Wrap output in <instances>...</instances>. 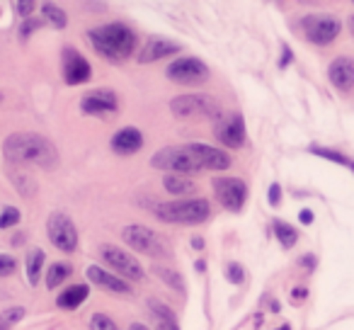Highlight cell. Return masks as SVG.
Here are the masks:
<instances>
[{
    "mask_svg": "<svg viewBox=\"0 0 354 330\" xmlns=\"http://www.w3.org/2000/svg\"><path fill=\"white\" fill-rule=\"evenodd\" d=\"M170 112L180 119H218L221 107L212 95L204 93H189L177 95L170 100Z\"/></svg>",
    "mask_w": 354,
    "mask_h": 330,
    "instance_id": "6",
    "label": "cell"
},
{
    "mask_svg": "<svg viewBox=\"0 0 354 330\" xmlns=\"http://www.w3.org/2000/svg\"><path fill=\"white\" fill-rule=\"evenodd\" d=\"M328 78H330V83L337 90H342V93L352 90L354 88V61L347 59V56L335 59L328 68Z\"/></svg>",
    "mask_w": 354,
    "mask_h": 330,
    "instance_id": "17",
    "label": "cell"
},
{
    "mask_svg": "<svg viewBox=\"0 0 354 330\" xmlns=\"http://www.w3.org/2000/svg\"><path fill=\"white\" fill-rule=\"evenodd\" d=\"M85 277H88V282L97 284L100 289H104V291H112V294H131V284H127L122 277H117L114 272L104 270V267H100V265H90L88 270H85Z\"/></svg>",
    "mask_w": 354,
    "mask_h": 330,
    "instance_id": "15",
    "label": "cell"
},
{
    "mask_svg": "<svg viewBox=\"0 0 354 330\" xmlns=\"http://www.w3.org/2000/svg\"><path fill=\"white\" fill-rule=\"evenodd\" d=\"M347 25H349V30H352V35H354V15H352V17H349V20H347Z\"/></svg>",
    "mask_w": 354,
    "mask_h": 330,
    "instance_id": "44",
    "label": "cell"
},
{
    "mask_svg": "<svg viewBox=\"0 0 354 330\" xmlns=\"http://www.w3.org/2000/svg\"><path fill=\"white\" fill-rule=\"evenodd\" d=\"M281 51H284V54H281L279 66H281V68H286V66H289V61H291V49H289V46H281Z\"/></svg>",
    "mask_w": 354,
    "mask_h": 330,
    "instance_id": "38",
    "label": "cell"
},
{
    "mask_svg": "<svg viewBox=\"0 0 354 330\" xmlns=\"http://www.w3.org/2000/svg\"><path fill=\"white\" fill-rule=\"evenodd\" d=\"M153 217L162 223H177V226H199L212 217V204L207 199H175V202L158 204Z\"/></svg>",
    "mask_w": 354,
    "mask_h": 330,
    "instance_id": "4",
    "label": "cell"
},
{
    "mask_svg": "<svg viewBox=\"0 0 354 330\" xmlns=\"http://www.w3.org/2000/svg\"><path fill=\"white\" fill-rule=\"evenodd\" d=\"M192 248H194V250H202V248H204L202 238H192Z\"/></svg>",
    "mask_w": 354,
    "mask_h": 330,
    "instance_id": "41",
    "label": "cell"
},
{
    "mask_svg": "<svg viewBox=\"0 0 354 330\" xmlns=\"http://www.w3.org/2000/svg\"><path fill=\"white\" fill-rule=\"evenodd\" d=\"M279 330H291V328H289V325H281V328H279Z\"/></svg>",
    "mask_w": 354,
    "mask_h": 330,
    "instance_id": "45",
    "label": "cell"
},
{
    "mask_svg": "<svg viewBox=\"0 0 354 330\" xmlns=\"http://www.w3.org/2000/svg\"><path fill=\"white\" fill-rule=\"evenodd\" d=\"M165 75L170 83L185 85V88H199L209 80V66L202 59H194V56H180L165 68Z\"/></svg>",
    "mask_w": 354,
    "mask_h": 330,
    "instance_id": "8",
    "label": "cell"
},
{
    "mask_svg": "<svg viewBox=\"0 0 354 330\" xmlns=\"http://www.w3.org/2000/svg\"><path fill=\"white\" fill-rule=\"evenodd\" d=\"M88 39L93 49L100 56H104L112 64H122L136 51V32L131 27L122 25V22H109L102 27H93L88 32Z\"/></svg>",
    "mask_w": 354,
    "mask_h": 330,
    "instance_id": "3",
    "label": "cell"
},
{
    "mask_svg": "<svg viewBox=\"0 0 354 330\" xmlns=\"http://www.w3.org/2000/svg\"><path fill=\"white\" fill-rule=\"evenodd\" d=\"M267 199H270V204L272 207H279V202H281V187L279 185H270V192H267Z\"/></svg>",
    "mask_w": 354,
    "mask_h": 330,
    "instance_id": "35",
    "label": "cell"
},
{
    "mask_svg": "<svg viewBox=\"0 0 354 330\" xmlns=\"http://www.w3.org/2000/svg\"><path fill=\"white\" fill-rule=\"evenodd\" d=\"M214 136L216 141H221L226 148H243L245 146V119L243 114H226V117L216 119V127H214Z\"/></svg>",
    "mask_w": 354,
    "mask_h": 330,
    "instance_id": "12",
    "label": "cell"
},
{
    "mask_svg": "<svg viewBox=\"0 0 354 330\" xmlns=\"http://www.w3.org/2000/svg\"><path fill=\"white\" fill-rule=\"evenodd\" d=\"M39 27H41V22H39V20H32V17H30V20H27L25 25L20 27V39H22V42L30 39V37L35 35V32L39 30Z\"/></svg>",
    "mask_w": 354,
    "mask_h": 330,
    "instance_id": "34",
    "label": "cell"
},
{
    "mask_svg": "<svg viewBox=\"0 0 354 330\" xmlns=\"http://www.w3.org/2000/svg\"><path fill=\"white\" fill-rule=\"evenodd\" d=\"M306 294H308V291H306L304 286H301V289H294V291H291V299H294L296 304H299V301H304V299H306Z\"/></svg>",
    "mask_w": 354,
    "mask_h": 330,
    "instance_id": "39",
    "label": "cell"
},
{
    "mask_svg": "<svg viewBox=\"0 0 354 330\" xmlns=\"http://www.w3.org/2000/svg\"><path fill=\"white\" fill-rule=\"evenodd\" d=\"M41 17L49 20L54 30H64V27L68 25V17H66L64 8L54 6V3H41Z\"/></svg>",
    "mask_w": 354,
    "mask_h": 330,
    "instance_id": "24",
    "label": "cell"
},
{
    "mask_svg": "<svg viewBox=\"0 0 354 330\" xmlns=\"http://www.w3.org/2000/svg\"><path fill=\"white\" fill-rule=\"evenodd\" d=\"M88 296H90V286L88 284H71L59 294L56 306H59V309H64V311H75L85 299H88Z\"/></svg>",
    "mask_w": 354,
    "mask_h": 330,
    "instance_id": "20",
    "label": "cell"
},
{
    "mask_svg": "<svg viewBox=\"0 0 354 330\" xmlns=\"http://www.w3.org/2000/svg\"><path fill=\"white\" fill-rule=\"evenodd\" d=\"M22 318H25V309L22 306H10V309L0 311V330H12Z\"/></svg>",
    "mask_w": 354,
    "mask_h": 330,
    "instance_id": "27",
    "label": "cell"
},
{
    "mask_svg": "<svg viewBox=\"0 0 354 330\" xmlns=\"http://www.w3.org/2000/svg\"><path fill=\"white\" fill-rule=\"evenodd\" d=\"M90 330H119L117 320L107 313H95L90 318Z\"/></svg>",
    "mask_w": 354,
    "mask_h": 330,
    "instance_id": "28",
    "label": "cell"
},
{
    "mask_svg": "<svg viewBox=\"0 0 354 330\" xmlns=\"http://www.w3.org/2000/svg\"><path fill=\"white\" fill-rule=\"evenodd\" d=\"M301 30H304V37L308 42L325 46L337 39V35L342 32V25H339L337 17L328 15V12H310V15L301 17Z\"/></svg>",
    "mask_w": 354,
    "mask_h": 330,
    "instance_id": "9",
    "label": "cell"
},
{
    "mask_svg": "<svg viewBox=\"0 0 354 330\" xmlns=\"http://www.w3.org/2000/svg\"><path fill=\"white\" fill-rule=\"evenodd\" d=\"M180 51V44L170 39H162V37H151L141 49L136 51V59L138 64H153V61H160L165 56H172Z\"/></svg>",
    "mask_w": 354,
    "mask_h": 330,
    "instance_id": "16",
    "label": "cell"
},
{
    "mask_svg": "<svg viewBox=\"0 0 354 330\" xmlns=\"http://www.w3.org/2000/svg\"><path fill=\"white\" fill-rule=\"evenodd\" d=\"M100 260L109 267L117 277L129 282H141L146 277L143 267L138 265V260L129 250H124L122 246H114V243H104L100 246Z\"/></svg>",
    "mask_w": 354,
    "mask_h": 330,
    "instance_id": "7",
    "label": "cell"
},
{
    "mask_svg": "<svg viewBox=\"0 0 354 330\" xmlns=\"http://www.w3.org/2000/svg\"><path fill=\"white\" fill-rule=\"evenodd\" d=\"M3 156L12 165H37L54 170L59 165V151L46 136L35 131H15L3 143Z\"/></svg>",
    "mask_w": 354,
    "mask_h": 330,
    "instance_id": "2",
    "label": "cell"
},
{
    "mask_svg": "<svg viewBox=\"0 0 354 330\" xmlns=\"http://www.w3.org/2000/svg\"><path fill=\"white\" fill-rule=\"evenodd\" d=\"M226 279L231 282V284H243V282H245V267H243L241 262H228Z\"/></svg>",
    "mask_w": 354,
    "mask_h": 330,
    "instance_id": "31",
    "label": "cell"
},
{
    "mask_svg": "<svg viewBox=\"0 0 354 330\" xmlns=\"http://www.w3.org/2000/svg\"><path fill=\"white\" fill-rule=\"evenodd\" d=\"M15 10L20 17H25V20H30V15L37 10V3H32V0H20V3H15Z\"/></svg>",
    "mask_w": 354,
    "mask_h": 330,
    "instance_id": "33",
    "label": "cell"
},
{
    "mask_svg": "<svg viewBox=\"0 0 354 330\" xmlns=\"http://www.w3.org/2000/svg\"><path fill=\"white\" fill-rule=\"evenodd\" d=\"M299 265H304V270L306 272H313L315 270V265H318V260H315V255H304L299 260Z\"/></svg>",
    "mask_w": 354,
    "mask_h": 330,
    "instance_id": "36",
    "label": "cell"
},
{
    "mask_svg": "<svg viewBox=\"0 0 354 330\" xmlns=\"http://www.w3.org/2000/svg\"><path fill=\"white\" fill-rule=\"evenodd\" d=\"M148 309H151V313L156 315L158 320H175V313H172L170 309H167L162 301H156V299H148Z\"/></svg>",
    "mask_w": 354,
    "mask_h": 330,
    "instance_id": "30",
    "label": "cell"
},
{
    "mask_svg": "<svg viewBox=\"0 0 354 330\" xmlns=\"http://www.w3.org/2000/svg\"><path fill=\"white\" fill-rule=\"evenodd\" d=\"M0 102H3V95H0Z\"/></svg>",
    "mask_w": 354,
    "mask_h": 330,
    "instance_id": "46",
    "label": "cell"
},
{
    "mask_svg": "<svg viewBox=\"0 0 354 330\" xmlns=\"http://www.w3.org/2000/svg\"><path fill=\"white\" fill-rule=\"evenodd\" d=\"M61 73L68 85H83L93 78V68H90L88 59L80 51H75L73 46H66L61 51Z\"/></svg>",
    "mask_w": 354,
    "mask_h": 330,
    "instance_id": "13",
    "label": "cell"
},
{
    "mask_svg": "<svg viewBox=\"0 0 354 330\" xmlns=\"http://www.w3.org/2000/svg\"><path fill=\"white\" fill-rule=\"evenodd\" d=\"M272 228H274L277 241H279L284 248H291L296 241H299V233H296V228L291 226V223H286V221H274V223H272Z\"/></svg>",
    "mask_w": 354,
    "mask_h": 330,
    "instance_id": "26",
    "label": "cell"
},
{
    "mask_svg": "<svg viewBox=\"0 0 354 330\" xmlns=\"http://www.w3.org/2000/svg\"><path fill=\"white\" fill-rule=\"evenodd\" d=\"M129 330H148V328L143 323H131V325H129Z\"/></svg>",
    "mask_w": 354,
    "mask_h": 330,
    "instance_id": "42",
    "label": "cell"
},
{
    "mask_svg": "<svg viewBox=\"0 0 354 330\" xmlns=\"http://www.w3.org/2000/svg\"><path fill=\"white\" fill-rule=\"evenodd\" d=\"M15 270H17V260H15V257L6 255V253H0V279H3V277H10Z\"/></svg>",
    "mask_w": 354,
    "mask_h": 330,
    "instance_id": "32",
    "label": "cell"
},
{
    "mask_svg": "<svg viewBox=\"0 0 354 330\" xmlns=\"http://www.w3.org/2000/svg\"><path fill=\"white\" fill-rule=\"evenodd\" d=\"M162 187H165L167 194H172V197L177 199H189V194L197 192V185H194L192 178H187V175H165V180H162Z\"/></svg>",
    "mask_w": 354,
    "mask_h": 330,
    "instance_id": "19",
    "label": "cell"
},
{
    "mask_svg": "<svg viewBox=\"0 0 354 330\" xmlns=\"http://www.w3.org/2000/svg\"><path fill=\"white\" fill-rule=\"evenodd\" d=\"M299 221H301V223H310V221H313V212H308V209H304V212L299 214Z\"/></svg>",
    "mask_w": 354,
    "mask_h": 330,
    "instance_id": "40",
    "label": "cell"
},
{
    "mask_svg": "<svg viewBox=\"0 0 354 330\" xmlns=\"http://www.w3.org/2000/svg\"><path fill=\"white\" fill-rule=\"evenodd\" d=\"M122 241H124V246H129L131 250L153 257V260H170L172 257V250L165 238L158 236V233L151 231L148 226H141V223H129L122 231Z\"/></svg>",
    "mask_w": 354,
    "mask_h": 330,
    "instance_id": "5",
    "label": "cell"
},
{
    "mask_svg": "<svg viewBox=\"0 0 354 330\" xmlns=\"http://www.w3.org/2000/svg\"><path fill=\"white\" fill-rule=\"evenodd\" d=\"M44 250H39V248H35V250H30V255H27L25 260V270H27V279H30V284H39L41 279V267H44Z\"/></svg>",
    "mask_w": 354,
    "mask_h": 330,
    "instance_id": "22",
    "label": "cell"
},
{
    "mask_svg": "<svg viewBox=\"0 0 354 330\" xmlns=\"http://www.w3.org/2000/svg\"><path fill=\"white\" fill-rule=\"evenodd\" d=\"M46 236H49L51 246L59 248L61 253H75V248H78V228H75L73 219L64 212H54L49 217Z\"/></svg>",
    "mask_w": 354,
    "mask_h": 330,
    "instance_id": "10",
    "label": "cell"
},
{
    "mask_svg": "<svg viewBox=\"0 0 354 330\" xmlns=\"http://www.w3.org/2000/svg\"><path fill=\"white\" fill-rule=\"evenodd\" d=\"M151 168L167 170L172 175H194L202 170H228L231 156L223 148L209 143H185V146H165L151 156Z\"/></svg>",
    "mask_w": 354,
    "mask_h": 330,
    "instance_id": "1",
    "label": "cell"
},
{
    "mask_svg": "<svg viewBox=\"0 0 354 330\" xmlns=\"http://www.w3.org/2000/svg\"><path fill=\"white\" fill-rule=\"evenodd\" d=\"M73 275V265L71 262H51L46 270V289H59L66 279H71Z\"/></svg>",
    "mask_w": 354,
    "mask_h": 330,
    "instance_id": "21",
    "label": "cell"
},
{
    "mask_svg": "<svg viewBox=\"0 0 354 330\" xmlns=\"http://www.w3.org/2000/svg\"><path fill=\"white\" fill-rule=\"evenodd\" d=\"M270 311H274V313H279V301H270Z\"/></svg>",
    "mask_w": 354,
    "mask_h": 330,
    "instance_id": "43",
    "label": "cell"
},
{
    "mask_svg": "<svg viewBox=\"0 0 354 330\" xmlns=\"http://www.w3.org/2000/svg\"><path fill=\"white\" fill-rule=\"evenodd\" d=\"M143 146V134L136 127H124L112 136V151L119 156H131V153L141 151Z\"/></svg>",
    "mask_w": 354,
    "mask_h": 330,
    "instance_id": "18",
    "label": "cell"
},
{
    "mask_svg": "<svg viewBox=\"0 0 354 330\" xmlns=\"http://www.w3.org/2000/svg\"><path fill=\"white\" fill-rule=\"evenodd\" d=\"M310 153H313V156L325 158V161L339 163V165H344V168H347V170H352V173H354V161H352V158H347V156H344V153L333 151V148H325V146H310Z\"/></svg>",
    "mask_w": 354,
    "mask_h": 330,
    "instance_id": "25",
    "label": "cell"
},
{
    "mask_svg": "<svg viewBox=\"0 0 354 330\" xmlns=\"http://www.w3.org/2000/svg\"><path fill=\"white\" fill-rule=\"evenodd\" d=\"M212 190L216 194L218 204L228 212H241L248 199V185L241 178H216L212 183Z\"/></svg>",
    "mask_w": 354,
    "mask_h": 330,
    "instance_id": "11",
    "label": "cell"
},
{
    "mask_svg": "<svg viewBox=\"0 0 354 330\" xmlns=\"http://www.w3.org/2000/svg\"><path fill=\"white\" fill-rule=\"evenodd\" d=\"M158 330H180L177 320H158Z\"/></svg>",
    "mask_w": 354,
    "mask_h": 330,
    "instance_id": "37",
    "label": "cell"
},
{
    "mask_svg": "<svg viewBox=\"0 0 354 330\" xmlns=\"http://www.w3.org/2000/svg\"><path fill=\"white\" fill-rule=\"evenodd\" d=\"M153 275L158 277V279L162 282V284H167L170 289L175 291H185V279L183 275L177 270H172V267H165V265H153Z\"/></svg>",
    "mask_w": 354,
    "mask_h": 330,
    "instance_id": "23",
    "label": "cell"
},
{
    "mask_svg": "<svg viewBox=\"0 0 354 330\" xmlns=\"http://www.w3.org/2000/svg\"><path fill=\"white\" fill-rule=\"evenodd\" d=\"M22 219L20 209L17 207H3V212H0V228H12L17 226Z\"/></svg>",
    "mask_w": 354,
    "mask_h": 330,
    "instance_id": "29",
    "label": "cell"
},
{
    "mask_svg": "<svg viewBox=\"0 0 354 330\" xmlns=\"http://www.w3.org/2000/svg\"><path fill=\"white\" fill-rule=\"evenodd\" d=\"M119 107V98L114 90L109 88H97L88 90V93L80 98V109L85 114H112Z\"/></svg>",
    "mask_w": 354,
    "mask_h": 330,
    "instance_id": "14",
    "label": "cell"
}]
</instances>
